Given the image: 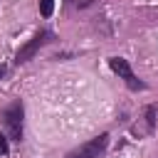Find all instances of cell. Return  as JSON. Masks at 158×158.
I'll use <instances>...</instances> for the list:
<instances>
[{
  "mask_svg": "<svg viewBox=\"0 0 158 158\" xmlns=\"http://www.w3.org/2000/svg\"><path fill=\"white\" fill-rule=\"evenodd\" d=\"M5 153H7V136L0 133V156H5Z\"/></svg>",
  "mask_w": 158,
  "mask_h": 158,
  "instance_id": "52a82bcc",
  "label": "cell"
},
{
  "mask_svg": "<svg viewBox=\"0 0 158 158\" xmlns=\"http://www.w3.org/2000/svg\"><path fill=\"white\" fill-rule=\"evenodd\" d=\"M106 143H109V136L101 133V136H96V138L81 143V146L74 148L72 153H67V158H99V156L106 151Z\"/></svg>",
  "mask_w": 158,
  "mask_h": 158,
  "instance_id": "6da1fadb",
  "label": "cell"
},
{
  "mask_svg": "<svg viewBox=\"0 0 158 158\" xmlns=\"http://www.w3.org/2000/svg\"><path fill=\"white\" fill-rule=\"evenodd\" d=\"M109 67H111V69L128 84V89H133V91H136V89H143V81L136 79V74L131 72V67H128L126 59H121V57H111V59H109Z\"/></svg>",
  "mask_w": 158,
  "mask_h": 158,
  "instance_id": "3957f363",
  "label": "cell"
},
{
  "mask_svg": "<svg viewBox=\"0 0 158 158\" xmlns=\"http://www.w3.org/2000/svg\"><path fill=\"white\" fill-rule=\"evenodd\" d=\"M156 126V106H148L146 109V131H153Z\"/></svg>",
  "mask_w": 158,
  "mask_h": 158,
  "instance_id": "5b68a950",
  "label": "cell"
},
{
  "mask_svg": "<svg viewBox=\"0 0 158 158\" xmlns=\"http://www.w3.org/2000/svg\"><path fill=\"white\" fill-rule=\"evenodd\" d=\"M40 12L42 17H49L54 12V0H40Z\"/></svg>",
  "mask_w": 158,
  "mask_h": 158,
  "instance_id": "8992f818",
  "label": "cell"
},
{
  "mask_svg": "<svg viewBox=\"0 0 158 158\" xmlns=\"http://www.w3.org/2000/svg\"><path fill=\"white\" fill-rule=\"evenodd\" d=\"M5 74H7V67H2V64H0V79H2Z\"/></svg>",
  "mask_w": 158,
  "mask_h": 158,
  "instance_id": "ba28073f",
  "label": "cell"
},
{
  "mask_svg": "<svg viewBox=\"0 0 158 158\" xmlns=\"http://www.w3.org/2000/svg\"><path fill=\"white\" fill-rule=\"evenodd\" d=\"M47 37H52V35H49V32H37V35H35V37H32L27 44H22V47L17 49V54H15V62H17V64H22V62H30V59L37 54V49L42 47V42H44Z\"/></svg>",
  "mask_w": 158,
  "mask_h": 158,
  "instance_id": "277c9868",
  "label": "cell"
},
{
  "mask_svg": "<svg viewBox=\"0 0 158 158\" xmlns=\"http://www.w3.org/2000/svg\"><path fill=\"white\" fill-rule=\"evenodd\" d=\"M2 121H5V128H7V136L20 141L22 138V106L20 104H12L2 111Z\"/></svg>",
  "mask_w": 158,
  "mask_h": 158,
  "instance_id": "7a4b0ae2",
  "label": "cell"
}]
</instances>
